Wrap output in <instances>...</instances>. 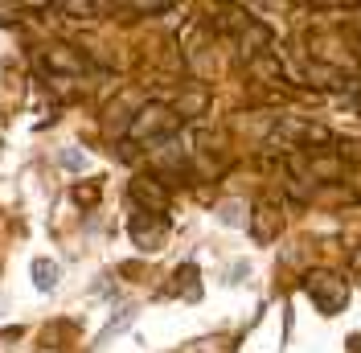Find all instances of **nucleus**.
<instances>
[{
  "label": "nucleus",
  "mask_w": 361,
  "mask_h": 353,
  "mask_svg": "<svg viewBox=\"0 0 361 353\" xmlns=\"http://www.w3.org/2000/svg\"><path fill=\"white\" fill-rule=\"evenodd\" d=\"M70 198L78 201V205H94V201H99V185H90V181H78V185L70 189Z\"/></svg>",
  "instance_id": "obj_10"
},
{
  "label": "nucleus",
  "mask_w": 361,
  "mask_h": 353,
  "mask_svg": "<svg viewBox=\"0 0 361 353\" xmlns=\"http://www.w3.org/2000/svg\"><path fill=\"white\" fill-rule=\"evenodd\" d=\"M58 275H62V271H58L54 259H33V284L42 287V292H49V287L58 284Z\"/></svg>",
  "instance_id": "obj_9"
},
{
  "label": "nucleus",
  "mask_w": 361,
  "mask_h": 353,
  "mask_svg": "<svg viewBox=\"0 0 361 353\" xmlns=\"http://www.w3.org/2000/svg\"><path fill=\"white\" fill-rule=\"evenodd\" d=\"M279 230H283V205L279 201H259L255 205V222H250V234L259 243H271Z\"/></svg>",
  "instance_id": "obj_6"
},
{
  "label": "nucleus",
  "mask_w": 361,
  "mask_h": 353,
  "mask_svg": "<svg viewBox=\"0 0 361 353\" xmlns=\"http://www.w3.org/2000/svg\"><path fill=\"white\" fill-rule=\"evenodd\" d=\"M58 164H62V169H74V173H78V169H87V156L78 152V148H66V152L58 156Z\"/></svg>",
  "instance_id": "obj_12"
},
{
  "label": "nucleus",
  "mask_w": 361,
  "mask_h": 353,
  "mask_svg": "<svg viewBox=\"0 0 361 353\" xmlns=\"http://www.w3.org/2000/svg\"><path fill=\"white\" fill-rule=\"evenodd\" d=\"M267 45H271L267 25L247 21V25H243V33H238V42H234V49H238V58H243V62H259V58L267 54Z\"/></svg>",
  "instance_id": "obj_7"
},
{
  "label": "nucleus",
  "mask_w": 361,
  "mask_h": 353,
  "mask_svg": "<svg viewBox=\"0 0 361 353\" xmlns=\"http://www.w3.org/2000/svg\"><path fill=\"white\" fill-rule=\"evenodd\" d=\"M222 222L226 226H243V201H226L222 205Z\"/></svg>",
  "instance_id": "obj_13"
},
{
  "label": "nucleus",
  "mask_w": 361,
  "mask_h": 353,
  "mask_svg": "<svg viewBox=\"0 0 361 353\" xmlns=\"http://www.w3.org/2000/svg\"><path fill=\"white\" fill-rule=\"evenodd\" d=\"M180 128V115L164 103H148L132 115L128 124V144H160V140H173Z\"/></svg>",
  "instance_id": "obj_1"
},
{
  "label": "nucleus",
  "mask_w": 361,
  "mask_h": 353,
  "mask_svg": "<svg viewBox=\"0 0 361 353\" xmlns=\"http://www.w3.org/2000/svg\"><path fill=\"white\" fill-rule=\"evenodd\" d=\"M202 275H197V267L193 263H180L173 271V284H169V296H185V300H197L202 296V284H197Z\"/></svg>",
  "instance_id": "obj_8"
},
{
  "label": "nucleus",
  "mask_w": 361,
  "mask_h": 353,
  "mask_svg": "<svg viewBox=\"0 0 361 353\" xmlns=\"http://www.w3.org/2000/svg\"><path fill=\"white\" fill-rule=\"evenodd\" d=\"M37 66H42L45 74H54V78H82L90 70V62H87L82 49H74V45H66V42H54L37 54Z\"/></svg>",
  "instance_id": "obj_3"
},
{
  "label": "nucleus",
  "mask_w": 361,
  "mask_h": 353,
  "mask_svg": "<svg viewBox=\"0 0 361 353\" xmlns=\"http://www.w3.org/2000/svg\"><path fill=\"white\" fill-rule=\"evenodd\" d=\"M164 230H169L164 214H144V210H135L132 218H128V234H132V243L144 246V251H157L160 239H164Z\"/></svg>",
  "instance_id": "obj_5"
},
{
  "label": "nucleus",
  "mask_w": 361,
  "mask_h": 353,
  "mask_svg": "<svg viewBox=\"0 0 361 353\" xmlns=\"http://www.w3.org/2000/svg\"><path fill=\"white\" fill-rule=\"evenodd\" d=\"M304 292H308V300H312L324 316H337V312H345V304H349V280H341L337 271H329V267L308 271V275H304Z\"/></svg>",
  "instance_id": "obj_2"
},
{
  "label": "nucleus",
  "mask_w": 361,
  "mask_h": 353,
  "mask_svg": "<svg viewBox=\"0 0 361 353\" xmlns=\"http://www.w3.org/2000/svg\"><path fill=\"white\" fill-rule=\"evenodd\" d=\"M205 103H209L205 95H193V90H189V95L180 99V111H177V115H202V111H205Z\"/></svg>",
  "instance_id": "obj_11"
},
{
  "label": "nucleus",
  "mask_w": 361,
  "mask_h": 353,
  "mask_svg": "<svg viewBox=\"0 0 361 353\" xmlns=\"http://www.w3.org/2000/svg\"><path fill=\"white\" fill-rule=\"evenodd\" d=\"M357 107H361V87H357Z\"/></svg>",
  "instance_id": "obj_15"
},
{
  "label": "nucleus",
  "mask_w": 361,
  "mask_h": 353,
  "mask_svg": "<svg viewBox=\"0 0 361 353\" xmlns=\"http://www.w3.org/2000/svg\"><path fill=\"white\" fill-rule=\"evenodd\" d=\"M353 271H357V275H361V246H357V251H353Z\"/></svg>",
  "instance_id": "obj_14"
},
{
  "label": "nucleus",
  "mask_w": 361,
  "mask_h": 353,
  "mask_svg": "<svg viewBox=\"0 0 361 353\" xmlns=\"http://www.w3.org/2000/svg\"><path fill=\"white\" fill-rule=\"evenodd\" d=\"M128 198H132V205L144 210V214H164V210H169V189L148 173H140V176L128 181Z\"/></svg>",
  "instance_id": "obj_4"
}]
</instances>
